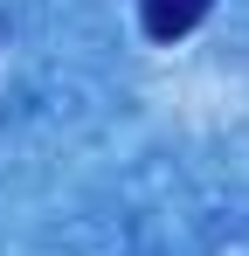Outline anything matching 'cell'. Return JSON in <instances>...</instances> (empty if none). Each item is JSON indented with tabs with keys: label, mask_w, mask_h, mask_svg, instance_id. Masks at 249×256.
Segmentation results:
<instances>
[{
	"label": "cell",
	"mask_w": 249,
	"mask_h": 256,
	"mask_svg": "<svg viewBox=\"0 0 249 256\" xmlns=\"http://www.w3.org/2000/svg\"><path fill=\"white\" fill-rule=\"evenodd\" d=\"M208 14H214V0H138V28H146V42H180V35H194Z\"/></svg>",
	"instance_id": "6da1fadb"
}]
</instances>
